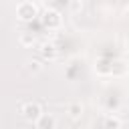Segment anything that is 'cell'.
I'll return each mask as SVG.
<instances>
[{
	"mask_svg": "<svg viewBox=\"0 0 129 129\" xmlns=\"http://www.w3.org/2000/svg\"><path fill=\"white\" fill-rule=\"evenodd\" d=\"M36 113H38V109H36V107H30V109H28V113H26V117H34Z\"/></svg>",
	"mask_w": 129,
	"mask_h": 129,
	"instance_id": "cell-1",
	"label": "cell"
}]
</instances>
